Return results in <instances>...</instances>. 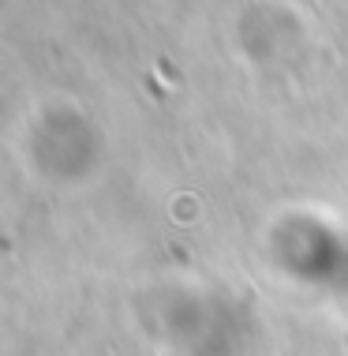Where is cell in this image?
<instances>
[{"instance_id":"6da1fadb","label":"cell","mask_w":348,"mask_h":356,"mask_svg":"<svg viewBox=\"0 0 348 356\" xmlns=\"http://www.w3.org/2000/svg\"><path fill=\"white\" fill-rule=\"evenodd\" d=\"M266 252L288 282L315 293H348V236L318 214H285L266 236Z\"/></svg>"},{"instance_id":"7a4b0ae2","label":"cell","mask_w":348,"mask_h":356,"mask_svg":"<svg viewBox=\"0 0 348 356\" xmlns=\"http://www.w3.org/2000/svg\"><path fill=\"white\" fill-rule=\"evenodd\" d=\"M161 330L180 356H240L247 341L244 304L221 293L176 289L161 304Z\"/></svg>"}]
</instances>
